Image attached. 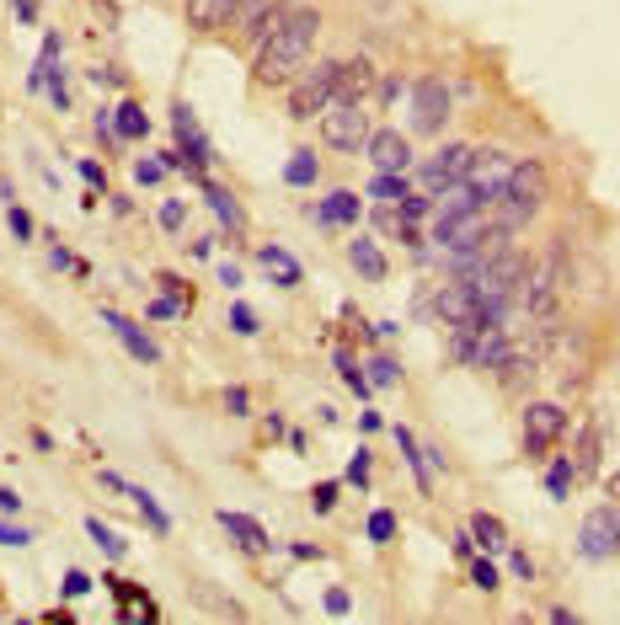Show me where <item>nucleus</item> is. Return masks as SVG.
<instances>
[{
	"instance_id": "f257e3e1",
	"label": "nucleus",
	"mask_w": 620,
	"mask_h": 625,
	"mask_svg": "<svg viewBox=\"0 0 620 625\" xmlns=\"http://www.w3.org/2000/svg\"><path fill=\"white\" fill-rule=\"evenodd\" d=\"M316 38H321V11L310 6V0L289 6L284 22H278L273 33L252 49L257 86H268V91H273V86H289L294 75H300V65L310 59V49H316Z\"/></svg>"
},
{
	"instance_id": "f03ea898",
	"label": "nucleus",
	"mask_w": 620,
	"mask_h": 625,
	"mask_svg": "<svg viewBox=\"0 0 620 625\" xmlns=\"http://www.w3.org/2000/svg\"><path fill=\"white\" fill-rule=\"evenodd\" d=\"M546 198H551L546 161H540V155H519L514 171H508V187L487 203V209H492V225H498L503 236H514V230H524L540 209H546Z\"/></svg>"
},
{
	"instance_id": "7ed1b4c3",
	"label": "nucleus",
	"mask_w": 620,
	"mask_h": 625,
	"mask_svg": "<svg viewBox=\"0 0 620 625\" xmlns=\"http://www.w3.org/2000/svg\"><path fill=\"white\" fill-rule=\"evenodd\" d=\"M337 86H343V59H327V65H316V70H305V75H294L289 81V118H321L327 107L337 102Z\"/></svg>"
},
{
	"instance_id": "20e7f679",
	"label": "nucleus",
	"mask_w": 620,
	"mask_h": 625,
	"mask_svg": "<svg viewBox=\"0 0 620 625\" xmlns=\"http://www.w3.org/2000/svg\"><path fill=\"white\" fill-rule=\"evenodd\" d=\"M567 278H572L567 252H551L546 262H535V268L524 273V289H519L524 310H530L535 321H551L556 305H562V294H567Z\"/></svg>"
},
{
	"instance_id": "39448f33",
	"label": "nucleus",
	"mask_w": 620,
	"mask_h": 625,
	"mask_svg": "<svg viewBox=\"0 0 620 625\" xmlns=\"http://www.w3.org/2000/svg\"><path fill=\"white\" fill-rule=\"evenodd\" d=\"M449 113H455V91H449L439 75H423V81L407 91V118H412V134H417V139L444 134Z\"/></svg>"
},
{
	"instance_id": "423d86ee",
	"label": "nucleus",
	"mask_w": 620,
	"mask_h": 625,
	"mask_svg": "<svg viewBox=\"0 0 620 625\" xmlns=\"http://www.w3.org/2000/svg\"><path fill=\"white\" fill-rule=\"evenodd\" d=\"M567 433V412L556 401H530L524 406V417H519V444H524V455H530L535 465L556 449V439Z\"/></svg>"
},
{
	"instance_id": "0eeeda50",
	"label": "nucleus",
	"mask_w": 620,
	"mask_h": 625,
	"mask_svg": "<svg viewBox=\"0 0 620 625\" xmlns=\"http://www.w3.org/2000/svg\"><path fill=\"white\" fill-rule=\"evenodd\" d=\"M578 556L583 561H610L620 556V503H599L578 524Z\"/></svg>"
},
{
	"instance_id": "6e6552de",
	"label": "nucleus",
	"mask_w": 620,
	"mask_h": 625,
	"mask_svg": "<svg viewBox=\"0 0 620 625\" xmlns=\"http://www.w3.org/2000/svg\"><path fill=\"white\" fill-rule=\"evenodd\" d=\"M316 123H321V139H327L332 150H364L369 134H375L369 129V107L364 102H332Z\"/></svg>"
},
{
	"instance_id": "1a4fd4ad",
	"label": "nucleus",
	"mask_w": 620,
	"mask_h": 625,
	"mask_svg": "<svg viewBox=\"0 0 620 625\" xmlns=\"http://www.w3.org/2000/svg\"><path fill=\"white\" fill-rule=\"evenodd\" d=\"M471 155H476V145H444L439 155H428L423 166H417V187H423V193H449V187L455 182H465L471 177Z\"/></svg>"
},
{
	"instance_id": "9d476101",
	"label": "nucleus",
	"mask_w": 620,
	"mask_h": 625,
	"mask_svg": "<svg viewBox=\"0 0 620 625\" xmlns=\"http://www.w3.org/2000/svg\"><path fill=\"white\" fill-rule=\"evenodd\" d=\"M102 321H107V332H113V337L123 342V353H129L134 364H150V369L161 364V348H155V337H150L134 316H123V310L107 305V310H102Z\"/></svg>"
},
{
	"instance_id": "9b49d317",
	"label": "nucleus",
	"mask_w": 620,
	"mask_h": 625,
	"mask_svg": "<svg viewBox=\"0 0 620 625\" xmlns=\"http://www.w3.org/2000/svg\"><path fill=\"white\" fill-rule=\"evenodd\" d=\"M172 129H177L182 161H188V171H193V177H198V171H209V166H214V150H209L204 129L193 123V107H188V102H177V107H172Z\"/></svg>"
},
{
	"instance_id": "f8f14e48",
	"label": "nucleus",
	"mask_w": 620,
	"mask_h": 625,
	"mask_svg": "<svg viewBox=\"0 0 620 625\" xmlns=\"http://www.w3.org/2000/svg\"><path fill=\"white\" fill-rule=\"evenodd\" d=\"M364 155H369V166L375 171H412V139L401 134V129H375L369 134V145H364Z\"/></svg>"
},
{
	"instance_id": "ddd939ff",
	"label": "nucleus",
	"mask_w": 620,
	"mask_h": 625,
	"mask_svg": "<svg viewBox=\"0 0 620 625\" xmlns=\"http://www.w3.org/2000/svg\"><path fill=\"white\" fill-rule=\"evenodd\" d=\"M220 529H225V535H230V540L241 545L246 556H268V551H273V535H268V529H262L257 519H252V513L220 508Z\"/></svg>"
},
{
	"instance_id": "4468645a",
	"label": "nucleus",
	"mask_w": 620,
	"mask_h": 625,
	"mask_svg": "<svg viewBox=\"0 0 620 625\" xmlns=\"http://www.w3.org/2000/svg\"><path fill=\"white\" fill-rule=\"evenodd\" d=\"M348 268L359 273L364 284H385V278H391V262H385L380 241H369V236H353L348 241Z\"/></svg>"
},
{
	"instance_id": "2eb2a0df",
	"label": "nucleus",
	"mask_w": 620,
	"mask_h": 625,
	"mask_svg": "<svg viewBox=\"0 0 620 625\" xmlns=\"http://www.w3.org/2000/svg\"><path fill=\"white\" fill-rule=\"evenodd\" d=\"M359 220H364V198L348 193V187L327 193V203L316 209V225H327V230H343V225H359Z\"/></svg>"
},
{
	"instance_id": "dca6fc26",
	"label": "nucleus",
	"mask_w": 620,
	"mask_h": 625,
	"mask_svg": "<svg viewBox=\"0 0 620 625\" xmlns=\"http://www.w3.org/2000/svg\"><path fill=\"white\" fill-rule=\"evenodd\" d=\"M188 27L193 33H220V27H230V17H236V0H188Z\"/></svg>"
},
{
	"instance_id": "f3484780",
	"label": "nucleus",
	"mask_w": 620,
	"mask_h": 625,
	"mask_svg": "<svg viewBox=\"0 0 620 625\" xmlns=\"http://www.w3.org/2000/svg\"><path fill=\"white\" fill-rule=\"evenodd\" d=\"M257 262L268 268V278H273L278 289H300V284H305V268H300V262H294V257L284 252V246H262V252H257Z\"/></svg>"
},
{
	"instance_id": "a211bd4d",
	"label": "nucleus",
	"mask_w": 620,
	"mask_h": 625,
	"mask_svg": "<svg viewBox=\"0 0 620 625\" xmlns=\"http://www.w3.org/2000/svg\"><path fill=\"white\" fill-rule=\"evenodd\" d=\"M193 182H198V193H204V198H209V209H214V214H220V225L230 230V236H241V209H236V198H230V187H220V182H209V177H204V171H198V177H193Z\"/></svg>"
},
{
	"instance_id": "6ab92c4d",
	"label": "nucleus",
	"mask_w": 620,
	"mask_h": 625,
	"mask_svg": "<svg viewBox=\"0 0 620 625\" xmlns=\"http://www.w3.org/2000/svg\"><path fill=\"white\" fill-rule=\"evenodd\" d=\"M396 433V444H401V455H407V465H412V476H417V487H423V492H433V476H439V471H433V460H428V449L423 444H417V433L412 428H391Z\"/></svg>"
},
{
	"instance_id": "aec40b11",
	"label": "nucleus",
	"mask_w": 620,
	"mask_h": 625,
	"mask_svg": "<svg viewBox=\"0 0 620 625\" xmlns=\"http://www.w3.org/2000/svg\"><path fill=\"white\" fill-rule=\"evenodd\" d=\"M107 588H113V599H118V615H123V620H155V599H145V593H139V583L107 577Z\"/></svg>"
},
{
	"instance_id": "412c9836",
	"label": "nucleus",
	"mask_w": 620,
	"mask_h": 625,
	"mask_svg": "<svg viewBox=\"0 0 620 625\" xmlns=\"http://www.w3.org/2000/svg\"><path fill=\"white\" fill-rule=\"evenodd\" d=\"M369 86H375V65H369V59H343V86H337V102H364Z\"/></svg>"
},
{
	"instance_id": "4be33fe9",
	"label": "nucleus",
	"mask_w": 620,
	"mask_h": 625,
	"mask_svg": "<svg viewBox=\"0 0 620 625\" xmlns=\"http://www.w3.org/2000/svg\"><path fill=\"white\" fill-rule=\"evenodd\" d=\"M471 535H476V551H487V556L508 551V529H503V519H492V513H471Z\"/></svg>"
},
{
	"instance_id": "5701e85b",
	"label": "nucleus",
	"mask_w": 620,
	"mask_h": 625,
	"mask_svg": "<svg viewBox=\"0 0 620 625\" xmlns=\"http://www.w3.org/2000/svg\"><path fill=\"white\" fill-rule=\"evenodd\" d=\"M113 123H118V139H150V113L129 97L113 107Z\"/></svg>"
},
{
	"instance_id": "b1692460",
	"label": "nucleus",
	"mask_w": 620,
	"mask_h": 625,
	"mask_svg": "<svg viewBox=\"0 0 620 625\" xmlns=\"http://www.w3.org/2000/svg\"><path fill=\"white\" fill-rule=\"evenodd\" d=\"M572 481H578V460H572V455L546 460V492L556 497V503H567V497H572Z\"/></svg>"
},
{
	"instance_id": "393cba45",
	"label": "nucleus",
	"mask_w": 620,
	"mask_h": 625,
	"mask_svg": "<svg viewBox=\"0 0 620 625\" xmlns=\"http://www.w3.org/2000/svg\"><path fill=\"white\" fill-rule=\"evenodd\" d=\"M407 193H412V182L401 171H375L369 177V203H401Z\"/></svg>"
},
{
	"instance_id": "a878e982",
	"label": "nucleus",
	"mask_w": 620,
	"mask_h": 625,
	"mask_svg": "<svg viewBox=\"0 0 620 625\" xmlns=\"http://www.w3.org/2000/svg\"><path fill=\"white\" fill-rule=\"evenodd\" d=\"M332 364H337V374H343V385L353 390V396H364V401H369V390H375V385H369V374H364L359 358H353L348 348H332Z\"/></svg>"
},
{
	"instance_id": "bb28decb",
	"label": "nucleus",
	"mask_w": 620,
	"mask_h": 625,
	"mask_svg": "<svg viewBox=\"0 0 620 625\" xmlns=\"http://www.w3.org/2000/svg\"><path fill=\"white\" fill-rule=\"evenodd\" d=\"M316 177H321L316 150H294L289 166H284V182H289V187H316Z\"/></svg>"
},
{
	"instance_id": "cd10ccee",
	"label": "nucleus",
	"mask_w": 620,
	"mask_h": 625,
	"mask_svg": "<svg viewBox=\"0 0 620 625\" xmlns=\"http://www.w3.org/2000/svg\"><path fill=\"white\" fill-rule=\"evenodd\" d=\"M86 535H91V545H97L107 561H123V556H129V540H123L118 529H107L102 519H86Z\"/></svg>"
},
{
	"instance_id": "c85d7f7f",
	"label": "nucleus",
	"mask_w": 620,
	"mask_h": 625,
	"mask_svg": "<svg viewBox=\"0 0 620 625\" xmlns=\"http://www.w3.org/2000/svg\"><path fill=\"white\" fill-rule=\"evenodd\" d=\"M465 572H471V588H476V593H498V588H503L498 556H471V561H465Z\"/></svg>"
},
{
	"instance_id": "c756f323",
	"label": "nucleus",
	"mask_w": 620,
	"mask_h": 625,
	"mask_svg": "<svg viewBox=\"0 0 620 625\" xmlns=\"http://www.w3.org/2000/svg\"><path fill=\"white\" fill-rule=\"evenodd\" d=\"M129 497L139 503V513H145V524L155 529V535H172V513H166L161 503H155V492H145V487H129Z\"/></svg>"
},
{
	"instance_id": "7c9ffc66",
	"label": "nucleus",
	"mask_w": 620,
	"mask_h": 625,
	"mask_svg": "<svg viewBox=\"0 0 620 625\" xmlns=\"http://www.w3.org/2000/svg\"><path fill=\"white\" fill-rule=\"evenodd\" d=\"M364 374H369V385H380V390H396V385H401V364H396L391 353H375V358L364 364Z\"/></svg>"
},
{
	"instance_id": "2f4dec72",
	"label": "nucleus",
	"mask_w": 620,
	"mask_h": 625,
	"mask_svg": "<svg viewBox=\"0 0 620 625\" xmlns=\"http://www.w3.org/2000/svg\"><path fill=\"white\" fill-rule=\"evenodd\" d=\"M433 203H439L433 193H407V198L396 203V214H401L407 225H428V220H433Z\"/></svg>"
},
{
	"instance_id": "473e14b6",
	"label": "nucleus",
	"mask_w": 620,
	"mask_h": 625,
	"mask_svg": "<svg viewBox=\"0 0 620 625\" xmlns=\"http://www.w3.org/2000/svg\"><path fill=\"white\" fill-rule=\"evenodd\" d=\"M578 476L583 481H594V471H599V428H583V439H578Z\"/></svg>"
},
{
	"instance_id": "72a5a7b5",
	"label": "nucleus",
	"mask_w": 620,
	"mask_h": 625,
	"mask_svg": "<svg viewBox=\"0 0 620 625\" xmlns=\"http://www.w3.org/2000/svg\"><path fill=\"white\" fill-rule=\"evenodd\" d=\"M396 529H401V524H396V513H391V508H375V513L364 519V535L375 540V545H391V540H396Z\"/></svg>"
},
{
	"instance_id": "f704fd0d",
	"label": "nucleus",
	"mask_w": 620,
	"mask_h": 625,
	"mask_svg": "<svg viewBox=\"0 0 620 625\" xmlns=\"http://www.w3.org/2000/svg\"><path fill=\"white\" fill-rule=\"evenodd\" d=\"M6 225H11V236H17L22 246L38 241V225H33V214H27L22 203H6Z\"/></svg>"
},
{
	"instance_id": "c9c22d12",
	"label": "nucleus",
	"mask_w": 620,
	"mask_h": 625,
	"mask_svg": "<svg viewBox=\"0 0 620 625\" xmlns=\"http://www.w3.org/2000/svg\"><path fill=\"white\" fill-rule=\"evenodd\" d=\"M273 6H278V0H236V17H230V27H236V33H246V27H252L257 17H268Z\"/></svg>"
},
{
	"instance_id": "e433bc0d",
	"label": "nucleus",
	"mask_w": 620,
	"mask_h": 625,
	"mask_svg": "<svg viewBox=\"0 0 620 625\" xmlns=\"http://www.w3.org/2000/svg\"><path fill=\"white\" fill-rule=\"evenodd\" d=\"M375 455L369 449H359V455L348 460V487H359V492H369V481H375V465H369Z\"/></svg>"
},
{
	"instance_id": "4c0bfd02",
	"label": "nucleus",
	"mask_w": 620,
	"mask_h": 625,
	"mask_svg": "<svg viewBox=\"0 0 620 625\" xmlns=\"http://www.w3.org/2000/svg\"><path fill=\"white\" fill-rule=\"evenodd\" d=\"M166 171H172V166H166L161 155H145V161H134V182H139V187H155Z\"/></svg>"
},
{
	"instance_id": "58836bf2",
	"label": "nucleus",
	"mask_w": 620,
	"mask_h": 625,
	"mask_svg": "<svg viewBox=\"0 0 620 625\" xmlns=\"http://www.w3.org/2000/svg\"><path fill=\"white\" fill-rule=\"evenodd\" d=\"M220 406L230 417H252V396H246V385H225L220 390Z\"/></svg>"
},
{
	"instance_id": "ea45409f",
	"label": "nucleus",
	"mask_w": 620,
	"mask_h": 625,
	"mask_svg": "<svg viewBox=\"0 0 620 625\" xmlns=\"http://www.w3.org/2000/svg\"><path fill=\"white\" fill-rule=\"evenodd\" d=\"M337 481H316V487H310V513H332L337 508Z\"/></svg>"
},
{
	"instance_id": "a19ab883",
	"label": "nucleus",
	"mask_w": 620,
	"mask_h": 625,
	"mask_svg": "<svg viewBox=\"0 0 620 625\" xmlns=\"http://www.w3.org/2000/svg\"><path fill=\"white\" fill-rule=\"evenodd\" d=\"M145 316H150V321H172V316H188V305H182V300H172V294H155Z\"/></svg>"
},
{
	"instance_id": "79ce46f5",
	"label": "nucleus",
	"mask_w": 620,
	"mask_h": 625,
	"mask_svg": "<svg viewBox=\"0 0 620 625\" xmlns=\"http://www.w3.org/2000/svg\"><path fill=\"white\" fill-rule=\"evenodd\" d=\"M230 332H241V337H257V310L252 305H230Z\"/></svg>"
},
{
	"instance_id": "37998d69",
	"label": "nucleus",
	"mask_w": 620,
	"mask_h": 625,
	"mask_svg": "<svg viewBox=\"0 0 620 625\" xmlns=\"http://www.w3.org/2000/svg\"><path fill=\"white\" fill-rule=\"evenodd\" d=\"M182 225H188V203H182V198H166V203H161V230H182Z\"/></svg>"
},
{
	"instance_id": "c03bdc74",
	"label": "nucleus",
	"mask_w": 620,
	"mask_h": 625,
	"mask_svg": "<svg viewBox=\"0 0 620 625\" xmlns=\"http://www.w3.org/2000/svg\"><path fill=\"white\" fill-rule=\"evenodd\" d=\"M59 593H65V599H86V593H91V577H86L81 567H70L65 583H59Z\"/></svg>"
},
{
	"instance_id": "a18cd8bd",
	"label": "nucleus",
	"mask_w": 620,
	"mask_h": 625,
	"mask_svg": "<svg viewBox=\"0 0 620 625\" xmlns=\"http://www.w3.org/2000/svg\"><path fill=\"white\" fill-rule=\"evenodd\" d=\"M503 556H508V567H514V577H524V583H535V561H530V556H524V551H519V545H508V551H503Z\"/></svg>"
},
{
	"instance_id": "49530a36",
	"label": "nucleus",
	"mask_w": 620,
	"mask_h": 625,
	"mask_svg": "<svg viewBox=\"0 0 620 625\" xmlns=\"http://www.w3.org/2000/svg\"><path fill=\"white\" fill-rule=\"evenodd\" d=\"M321 609H327V615H348V609H353L348 588H327V593H321Z\"/></svg>"
},
{
	"instance_id": "de8ad7c7",
	"label": "nucleus",
	"mask_w": 620,
	"mask_h": 625,
	"mask_svg": "<svg viewBox=\"0 0 620 625\" xmlns=\"http://www.w3.org/2000/svg\"><path fill=\"white\" fill-rule=\"evenodd\" d=\"M75 171L86 177V187H91V193H102V187H107V171H102L97 161H91V155H86V161H75Z\"/></svg>"
},
{
	"instance_id": "09e8293b",
	"label": "nucleus",
	"mask_w": 620,
	"mask_h": 625,
	"mask_svg": "<svg viewBox=\"0 0 620 625\" xmlns=\"http://www.w3.org/2000/svg\"><path fill=\"white\" fill-rule=\"evenodd\" d=\"M49 262H54V268H75V273H86V262H81V257H70L59 241H49Z\"/></svg>"
},
{
	"instance_id": "8fccbe9b",
	"label": "nucleus",
	"mask_w": 620,
	"mask_h": 625,
	"mask_svg": "<svg viewBox=\"0 0 620 625\" xmlns=\"http://www.w3.org/2000/svg\"><path fill=\"white\" fill-rule=\"evenodd\" d=\"M161 289L172 294V300H182V305H193V289L182 284V278H172V273H161Z\"/></svg>"
},
{
	"instance_id": "3c124183",
	"label": "nucleus",
	"mask_w": 620,
	"mask_h": 625,
	"mask_svg": "<svg viewBox=\"0 0 620 625\" xmlns=\"http://www.w3.org/2000/svg\"><path fill=\"white\" fill-rule=\"evenodd\" d=\"M0 545H33V529H17V524H0Z\"/></svg>"
},
{
	"instance_id": "603ef678",
	"label": "nucleus",
	"mask_w": 620,
	"mask_h": 625,
	"mask_svg": "<svg viewBox=\"0 0 620 625\" xmlns=\"http://www.w3.org/2000/svg\"><path fill=\"white\" fill-rule=\"evenodd\" d=\"M284 439V412H268V423H262V444H278Z\"/></svg>"
},
{
	"instance_id": "864d4df0",
	"label": "nucleus",
	"mask_w": 620,
	"mask_h": 625,
	"mask_svg": "<svg viewBox=\"0 0 620 625\" xmlns=\"http://www.w3.org/2000/svg\"><path fill=\"white\" fill-rule=\"evenodd\" d=\"M188 257L209 262V257H214V236H193V241H188Z\"/></svg>"
},
{
	"instance_id": "5fc2aeb1",
	"label": "nucleus",
	"mask_w": 620,
	"mask_h": 625,
	"mask_svg": "<svg viewBox=\"0 0 620 625\" xmlns=\"http://www.w3.org/2000/svg\"><path fill=\"white\" fill-rule=\"evenodd\" d=\"M380 428H385V417L375 412V406H364V417H359V433L369 439V433H380Z\"/></svg>"
},
{
	"instance_id": "6e6d98bb",
	"label": "nucleus",
	"mask_w": 620,
	"mask_h": 625,
	"mask_svg": "<svg viewBox=\"0 0 620 625\" xmlns=\"http://www.w3.org/2000/svg\"><path fill=\"white\" fill-rule=\"evenodd\" d=\"M289 556H294V561H321V545H310V540H294V545H289Z\"/></svg>"
},
{
	"instance_id": "4d7b16f0",
	"label": "nucleus",
	"mask_w": 620,
	"mask_h": 625,
	"mask_svg": "<svg viewBox=\"0 0 620 625\" xmlns=\"http://www.w3.org/2000/svg\"><path fill=\"white\" fill-rule=\"evenodd\" d=\"M455 556H460V561L476 556V535H471V529H465V535H455Z\"/></svg>"
},
{
	"instance_id": "13d9d810",
	"label": "nucleus",
	"mask_w": 620,
	"mask_h": 625,
	"mask_svg": "<svg viewBox=\"0 0 620 625\" xmlns=\"http://www.w3.org/2000/svg\"><path fill=\"white\" fill-rule=\"evenodd\" d=\"M11 11H17V22H38V0H11Z\"/></svg>"
},
{
	"instance_id": "bf43d9fd",
	"label": "nucleus",
	"mask_w": 620,
	"mask_h": 625,
	"mask_svg": "<svg viewBox=\"0 0 620 625\" xmlns=\"http://www.w3.org/2000/svg\"><path fill=\"white\" fill-rule=\"evenodd\" d=\"M0 513H6V519H11V513H22V497L11 487H0Z\"/></svg>"
},
{
	"instance_id": "052dcab7",
	"label": "nucleus",
	"mask_w": 620,
	"mask_h": 625,
	"mask_svg": "<svg viewBox=\"0 0 620 625\" xmlns=\"http://www.w3.org/2000/svg\"><path fill=\"white\" fill-rule=\"evenodd\" d=\"M220 284L225 289H241V268H236V262H220Z\"/></svg>"
},
{
	"instance_id": "680f3d73",
	"label": "nucleus",
	"mask_w": 620,
	"mask_h": 625,
	"mask_svg": "<svg viewBox=\"0 0 620 625\" xmlns=\"http://www.w3.org/2000/svg\"><path fill=\"white\" fill-rule=\"evenodd\" d=\"M551 620H556V625H578V615H572L567 604H556V609H551Z\"/></svg>"
},
{
	"instance_id": "e2e57ef3",
	"label": "nucleus",
	"mask_w": 620,
	"mask_h": 625,
	"mask_svg": "<svg viewBox=\"0 0 620 625\" xmlns=\"http://www.w3.org/2000/svg\"><path fill=\"white\" fill-rule=\"evenodd\" d=\"M380 97H385V102L401 97V81H396V75H391V81H380Z\"/></svg>"
},
{
	"instance_id": "0e129e2a",
	"label": "nucleus",
	"mask_w": 620,
	"mask_h": 625,
	"mask_svg": "<svg viewBox=\"0 0 620 625\" xmlns=\"http://www.w3.org/2000/svg\"><path fill=\"white\" fill-rule=\"evenodd\" d=\"M604 492H610V503H620V471H615L610 481H604Z\"/></svg>"
}]
</instances>
